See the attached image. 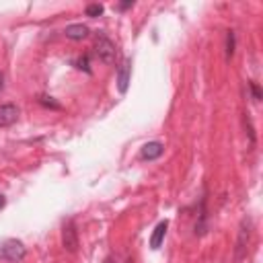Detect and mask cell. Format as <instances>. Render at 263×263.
<instances>
[{"instance_id":"1","label":"cell","mask_w":263,"mask_h":263,"mask_svg":"<svg viewBox=\"0 0 263 263\" xmlns=\"http://www.w3.org/2000/svg\"><path fill=\"white\" fill-rule=\"evenodd\" d=\"M95 51H97V55H99V60L103 62V64H115V60H117V49H115V43L105 35V33H101L99 31V35H97V43H95Z\"/></svg>"},{"instance_id":"2","label":"cell","mask_w":263,"mask_h":263,"mask_svg":"<svg viewBox=\"0 0 263 263\" xmlns=\"http://www.w3.org/2000/svg\"><path fill=\"white\" fill-rule=\"evenodd\" d=\"M25 255H27V249L16 238H8L0 245V259H4L8 263H18L25 259Z\"/></svg>"},{"instance_id":"3","label":"cell","mask_w":263,"mask_h":263,"mask_svg":"<svg viewBox=\"0 0 263 263\" xmlns=\"http://www.w3.org/2000/svg\"><path fill=\"white\" fill-rule=\"evenodd\" d=\"M62 247L68 253H76V249H78V234H76V226L72 220L66 222L62 228Z\"/></svg>"},{"instance_id":"4","label":"cell","mask_w":263,"mask_h":263,"mask_svg":"<svg viewBox=\"0 0 263 263\" xmlns=\"http://www.w3.org/2000/svg\"><path fill=\"white\" fill-rule=\"evenodd\" d=\"M249 236H251V220H242L240 222V230H238V240H236V259H242L247 245H249Z\"/></svg>"},{"instance_id":"5","label":"cell","mask_w":263,"mask_h":263,"mask_svg":"<svg viewBox=\"0 0 263 263\" xmlns=\"http://www.w3.org/2000/svg\"><path fill=\"white\" fill-rule=\"evenodd\" d=\"M129 76H132V60L127 58V60L121 62V66H119V70H117V88H119L121 95H123V92L127 90V86H129Z\"/></svg>"},{"instance_id":"6","label":"cell","mask_w":263,"mask_h":263,"mask_svg":"<svg viewBox=\"0 0 263 263\" xmlns=\"http://www.w3.org/2000/svg\"><path fill=\"white\" fill-rule=\"evenodd\" d=\"M16 119H18V107H16V105L6 103V105L0 107V127L12 125Z\"/></svg>"},{"instance_id":"7","label":"cell","mask_w":263,"mask_h":263,"mask_svg":"<svg viewBox=\"0 0 263 263\" xmlns=\"http://www.w3.org/2000/svg\"><path fill=\"white\" fill-rule=\"evenodd\" d=\"M162 144L160 142H148V144H144L142 146V150H140V158L142 160H154V158H158L160 154H162Z\"/></svg>"},{"instance_id":"8","label":"cell","mask_w":263,"mask_h":263,"mask_svg":"<svg viewBox=\"0 0 263 263\" xmlns=\"http://www.w3.org/2000/svg\"><path fill=\"white\" fill-rule=\"evenodd\" d=\"M166 228H168V222H166V220H162V222L156 224V228H154V232H152V236H150V249L156 251V249L162 245L164 234H166Z\"/></svg>"},{"instance_id":"9","label":"cell","mask_w":263,"mask_h":263,"mask_svg":"<svg viewBox=\"0 0 263 263\" xmlns=\"http://www.w3.org/2000/svg\"><path fill=\"white\" fill-rule=\"evenodd\" d=\"M64 33H66V37H68V39L80 41V39H84L90 31H88V27H86V25H82V23H80V25H68Z\"/></svg>"},{"instance_id":"10","label":"cell","mask_w":263,"mask_h":263,"mask_svg":"<svg viewBox=\"0 0 263 263\" xmlns=\"http://www.w3.org/2000/svg\"><path fill=\"white\" fill-rule=\"evenodd\" d=\"M234 39H236L234 31H228L226 33V60H230L234 53Z\"/></svg>"},{"instance_id":"11","label":"cell","mask_w":263,"mask_h":263,"mask_svg":"<svg viewBox=\"0 0 263 263\" xmlns=\"http://www.w3.org/2000/svg\"><path fill=\"white\" fill-rule=\"evenodd\" d=\"M103 14V6L101 4H88L86 6V16H101Z\"/></svg>"},{"instance_id":"12","label":"cell","mask_w":263,"mask_h":263,"mask_svg":"<svg viewBox=\"0 0 263 263\" xmlns=\"http://www.w3.org/2000/svg\"><path fill=\"white\" fill-rule=\"evenodd\" d=\"M39 103L43 105V107H51V109H60V105L51 99V97H39Z\"/></svg>"},{"instance_id":"13","label":"cell","mask_w":263,"mask_h":263,"mask_svg":"<svg viewBox=\"0 0 263 263\" xmlns=\"http://www.w3.org/2000/svg\"><path fill=\"white\" fill-rule=\"evenodd\" d=\"M249 86H251V92H253V99L255 101H261V88H259V84L257 82H249Z\"/></svg>"},{"instance_id":"14","label":"cell","mask_w":263,"mask_h":263,"mask_svg":"<svg viewBox=\"0 0 263 263\" xmlns=\"http://www.w3.org/2000/svg\"><path fill=\"white\" fill-rule=\"evenodd\" d=\"M76 68H80V70L84 68L86 72H90V70H88V55H82V58L76 62Z\"/></svg>"},{"instance_id":"15","label":"cell","mask_w":263,"mask_h":263,"mask_svg":"<svg viewBox=\"0 0 263 263\" xmlns=\"http://www.w3.org/2000/svg\"><path fill=\"white\" fill-rule=\"evenodd\" d=\"M132 6H134V2H132V0H127V2H121L117 8H119V10H125V8H132Z\"/></svg>"},{"instance_id":"16","label":"cell","mask_w":263,"mask_h":263,"mask_svg":"<svg viewBox=\"0 0 263 263\" xmlns=\"http://www.w3.org/2000/svg\"><path fill=\"white\" fill-rule=\"evenodd\" d=\"M4 203H6V197H4V195H2V193H0V210H2V208H4Z\"/></svg>"},{"instance_id":"17","label":"cell","mask_w":263,"mask_h":263,"mask_svg":"<svg viewBox=\"0 0 263 263\" xmlns=\"http://www.w3.org/2000/svg\"><path fill=\"white\" fill-rule=\"evenodd\" d=\"M2 86H4V74L0 72V90H2Z\"/></svg>"}]
</instances>
